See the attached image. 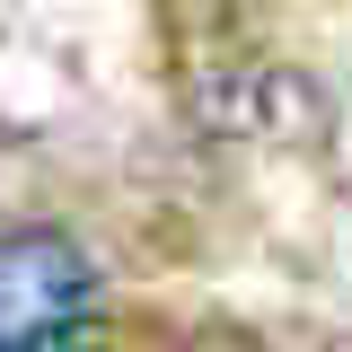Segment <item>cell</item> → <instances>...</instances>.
<instances>
[{"instance_id": "obj_1", "label": "cell", "mask_w": 352, "mask_h": 352, "mask_svg": "<svg viewBox=\"0 0 352 352\" xmlns=\"http://www.w3.org/2000/svg\"><path fill=\"white\" fill-rule=\"evenodd\" d=\"M88 308H97V264L62 229L0 238V352H53Z\"/></svg>"}]
</instances>
